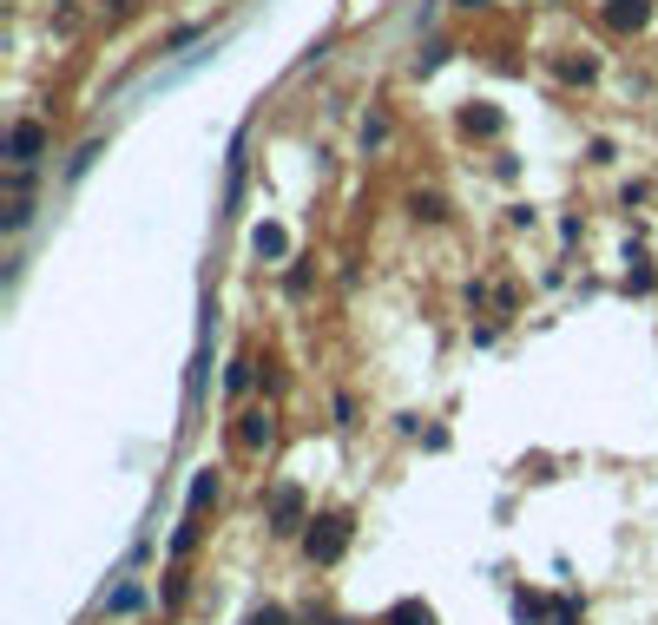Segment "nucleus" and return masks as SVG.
Listing matches in <instances>:
<instances>
[{"label":"nucleus","instance_id":"nucleus-1","mask_svg":"<svg viewBox=\"0 0 658 625\" xmlns=\"http://www.w3.org/2000/svg\"><path fill=\"white\" fill-rule=\"evenodd\" d=\"M303 547H310V560H316V566L343 560V547H349V514H316V520H310V533H303Z\"/></svg>","mask_w":658,"mask_h":625},{"label":"nucleus","instance_id":"nucleus-2","mask_svg":"<svg viewBox=\"0 0 658 625\" xmlns=\"http://www.w3.org/2000/svg\"><path fill=\"white\" fill-rule=\"evenodd\" d=\"M270 435H277V428H270V408H244V422H237V448H244V454H264Z\"/></svg>","mask_w":658,"mask_h":625},{"label":"nucleus","instance_id":"nucleus-3","mask_svg":"<svg viewBox=\"0 0 658 625\" xmlns=\"http://www.w3.org/2000/svg\"><path fill=\"white\" fill-rule=\"evenodd\" d=\"M303 527V494L297 487H277V500H270V533H297Z\"/></svg>","mask_w":658,"mask_h":625},{"label":"nucleus","instance_id":"nucleus-4","mask_svg":"<svg viewBox=\"0 0 658 625\" xmlns=\"http://www.w3.org/2000/svg\"><path fill=\"white\" fill-rule=\"evenodd\" d=\"M7 152H14V165H33V158L47 152V132H40L33 119H20V125H14V139H7Z\"/></svg>","mask_w":658,"mask_h":625},{"label":"nucleus","instance_id":"nucleus-5","mask_svg":"<svg viewBox=\"0 0 658 625\" xmlns=\"http://www.w3.org/2000/svg\"><path fill=\"white\" fill-rule=\"evenodd\" d=\"M382 625H435V606H428V599H395Z\"/></svg>","mask_w":658,"mask_h":625},{"label":"nucleus","instance_id":"nucleus-6","mask_svg":"<svg viewBox=\"0 0 658 625\" xmlns=\"http://www.w3.org/2000/svg\"><path fill=\"white\" fill-rule=\"evenodd\" d=\"M606 14H612V27H645L652 20V0H612Z\"/></svg>","mask_w":658,"mask_h":625},{"label":"nucleus","instance_id":"nucleus-7","mask_svg":"<svg viewBox=\"0 0 658 625\" xmlns=\"http://www.w3.org/2000/svg\"><path fill=\"white\" fill-rule=\"evenodd\" d=\"M283 250H290V237L277 224H257V257H283Z\"/></svg>","mask_w":658,"mask_h":625},{"label":"nucleus","instance_id":"nucleus-8","mask_svg":"<svg viewBox=\"0 0 658 625\" xmlns=\"http://www.w3.org/2000/svg\"><path fill=\"white\" fill-rule=\"evenodd\" d=\"M468 132H501V112H468Z\"/></svg>","mask_w":658,"mask_h":625},{"label":"nucleus","instance_id":"nucleus-9","mask_svg":"<svg viewBox=\"0 0 658 625\" xmlns=\"http://www.w3.org/2000/svg\"><path fill=\"white\" fill-rule=\"evenodd\" d=\"M244 625H290V619H283V606H257V612H251Z\"/></svg>","mask_w":658,"mask_h":625},{"label":"nucleus","instance_id":"nucleus-10","mask_svg":"<svg viewBox=\"0 0 658 625\" xmlns=\"http://www.w3.org/2000/svg\"><path fill=\"white\" fill-rule=\"evenodd\" d=\"M461 7H481V0H461Z\"/></svg>","mask_w":658,"mask_h":625},{"label":"nucleus","instance_id":"nucleus-11","mask_svg":"<svg viewBox=\"0 0 658 625\" xmlns=\"http://www.w3.org/2000/svg\"><path fill=\"white\" fill-rule=\"evenodd\" d=\"M329 625H349V619H329Z\"/></svg>","mask_w":658,"mask_h":625}]
</instances>
